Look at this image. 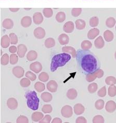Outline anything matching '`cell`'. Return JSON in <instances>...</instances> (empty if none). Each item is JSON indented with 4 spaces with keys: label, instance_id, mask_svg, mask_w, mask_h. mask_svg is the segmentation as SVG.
<instances>
[{
    "label": "cell",
    "instance_id": "obj_13",
    "mask_svg": "<svg viewBox=\"0 0 116 123\" xmlns=\"http://www.w3.org/2000/svg\"><path fill=\"white\" fill-rule=\"evenodd\" d=\"M62 51L64 53L70 54L72 55L73 58H76L77 55V52L76 50L73 47L70 46L63 47L62 48Z\"/></svg>",
    "mask_w": 116,
    "mask_h": 123
},
{
    "label": "cell",
    "instance_id": "obj_27",
    "mask_svg": "<svg viewBox=\"0 0 116 123\" xmlns=\"http://www.w3.org/2000/svg\"><path fill=\"white\" fill-rule=\"evenodd\" d=\"M34 89H35L37 92H42L44 91L45 89V86L44 83H43L41 82H37L34 84Z\"/></svg>",
    "mask_w": 116,
    "mask_h": 123
},
{
    "label": "cell",
    "instance_id": "obj_24",
    "mask_svg": "<svg viewBox=\"0 0 116 123\" xmlns=\"http://www.w3.org/2000/svg\"><path fill=\"white\" fill-rule=\"evenodd\" d=\"M37 57V53L34 50H30L27 55V59L28 61H32L35 60Z\"/></svg>",
    "mask_w": 116,
    "mask_h": 123
},
{
    "label": "cell",
    "instance_id": "obj_21",
    "mask_svg": "<svg viewBox=\"0 0 116 123\" xmlns=\"http://www.w3.org/2000/svg\"><path fill=\"white\" fill-rule=\"evenodd\" d=\"M116 104L114 102L111 101L107 103L106 105V110L107 112L109 113H112L114 112L115 110H116Z\"/></svg>",
    "mask_w": 116,
    "mask_h": 123
},
{
    "label": "cell",
    "instance_id": "obj_52",
    "mask_svg": "<svg viewBox=\"0 0 116 123\" xmlns=\"http://www.w3.org/2000/svg\"><path fill=\"white\" fill-rule=\"evenodd\" d=\"M94 73L95 74H96V77L98 78L102 77L103 74H104V71H103V70H101L100 69L98 70L97 71H95Z\"/></svg>",
    "mask_w": 116,
    "mask_h": 123
},
{
    "label": "cell",
    "instance_id": "obj_8",
    "mask_svg": "<svg viewBox=\"0 0 116 123\" xmlns=\"http://www.w3.org/2000/svg\"><path fill=\"white\" fill-rule=\"evenodd\" d=\"M46 87L49 91L55 93L57 91L58 88V84L54 80H51L48 82L46 85Z\"/></svg>",
    "mask_w": 116,
    "mask_h": 123
},
{
    "label": "cell",
    "instance_id": "obj_35",
    "mask_svg": "<svg viewBox=\"0 0 116 123\" xmlns=\"http://www.w3.org/2000/svg\"><path fill=\"white\" fill-rule=\"evenodd\" d=\"M31 82L28 78H23L20 82V84L22 87H27L30 86Z\"/></svg>",
    "mask_w": 116,
    "mask_h": 123
},
{
    "label": "cell",
    "instance_id": "obj_57",
    "mask_svg": "<svg viewBox=\"0 0 116 123\" xmlns=\"http://www.w3.org/2000/svg\"><path fill=\"white\" fill-rule=\"evenodd\" d=\"M24 9L25 10H30L31 9V8H24Z\"/></svg>",
    "mask_w": 116,
    "mask_h": 123
},
{
    "label": "cell",
    "instance_id": "obj_32",
    "mask_svg": "<svg viewBox=\"0 0 116 123\" xmlns=\"http://www.w3.org/2000/svg\"><path fill=\"white\" fill-rule=\"evenodd\" d=\"M43 14L44 16L46 18H50L53 14V12L52 8H46L43 9Z\"/></svg>",
    "mask_w": 116,
    "mask_h": 123
},
{
    "label": "cell",
    "instance_id": "obj_12",
    "mask_svg": "<svg viewBox=\"0 0 116 123\" xmlns=\"http://www.w3.org/2000/svg\"><path fill=\"white\" fill-rule=\"evenodd\" d=\"M33 22L36 25H40L43 21V17L41 13L36 12L33 15Z\"/></svg>",
    "mask_w": 116,
    "mask_h": 123
},
{
    "label": "cell",
    "instance_id": "obj_37",
    "mask_svg": "<svg viewBox=\"0 0 116 123\" xmlns=\"http://www.w3.org/2000/svg\"><path fill=\"white\" fill-rule=\"evenodd\" d=\"M11 43L12 45H15L18 43V37L15 33H11L9 35Z\"/></svg>",
    "mask_w": 116,
    "mask_h": 123
},
{
    "label": "cell",
    "instance_id": "obj_15",
    "mask_svg": "<svg viewBox=\"0 0 116 123\" xmlns=\"http://www.w3.org/2000/svg\"><path fill=\"white\" fill-rule=\"evenodd\" d=\"M32 18L30 16H26L21 20V25L25 28L29 27L31 25Z\"/></svg>",
    "mask_w": 116,
    "mask_h": 123
},
{
    "label": "cell",
    "instance_id": "obj_33",
    "mask_svg": "<svg viewBox=\"0 0 116 123\" xmlns=\"http://www.w3.org/2000/svg\"><path fill=\"white\" fill-rule=\"evenodd\" d=\"M92 46V43L89 40H84L81 43V48L83 50H89Z\"/></svg>",
    "mask_w": 116,
    "mask_h": 123
},
{
    "label": "cell",
    "instance_id": "obj_53",
    "mask_svg": "<svg viewBox=\"0 0 116 123\" xmlns=\"http://www.w3.org/2000/svg\"><path fill=\"white\" fill-rule=\"evenodd\" d=\"M86 120L84 117H78L76 121V123H86Z\"/></svg>",
    "mask_w": 116,
    "mask_h": 123
},
{
    "label": "cell",
    "instance_id": "obj_20",
    "mask_svg": "<svg viewBox=\"0 0 116 123\" xmlns=\"http://www.w3.org/2000/svg\"><path fill=\"white\" fill-rule=\"evenodd\" d=\"M100 34V31L97 28L92 29L89 31L88 34V37L90 39H93L98 34Z\"/></svg>",
    "mask_w": 116,
    "mask_h": 123
},
{
    "label": "cell",
    "instance_id": "obj_39",
    "mask_svg": "<svg viewBox=\"0 0 116 123\" xmlns=\"http://www.w3.org/2000/svg\"><path fill=\"white\" fill-rule=\"evenodd\" d=\"M115 19L114 18H112V17H109V18L107 19L106 24L107 27H108L109 28H112L115 26Z\"/></svg>",
    "mask_w": 116,
    "mask_h": 123
},
{
    "label": "cell",
    "instance_id": "obj_17",
    "mask_svg": "<svg viewBox=\"0 0 116 123\" xmlns=\"http://www.w3.org/2000/svg\"><path fill=\"white\" fill-rule=\"evenodd\" d=\"M44 117L43 114L40 112H34L31 115V119L34 122H39Z\"/></svg>",
    "mask_w": 116,
    "mask_h": 123
},
{
    "label": "cell",
    "instance_id": "obj_25",
    "mask_svg": "<svg viewBox=\"0 0 116 123\" xmlns=\"http://www.w3.org/2000/svg\"><path fill=\"white\" fill-rule=\"evenodd\" d=\"M44 45L47 48H51L55 45V40L53 38H48L45 40Z\"/></svg>",
    "mask_w": 116,
    "mask_h": 123
},
{
    "label": "cell",
    "instance_id": "obj_45",
    "mask_svg": "<svg viewBox=\"0 0 116 123\" xmlns=\"http://www.w3.org/2000/svg\"><path fill=\"white\" fill-rule=\"evenodd\" d=\"M108 94L111 97H114L116 94V87L114 86H110L108 89Z\"/></svg>",
    "mask_w": 116,
    "mask_h": 123
},
{
    "label": "cell",
    "instance_id": "obj_49",
    "mask_svg": "<svg viewBox=\"0 0 116 123\" xmlns=\"http://www.w3.org/2000/svg\"><path fill=\"white\" fill-rule=\"evenodd\" d=\"M52 117L50 115H46L44 117H43L42 120L39 122L40 123H50L51 121Z\"/></svg>",
    "mask_w": 116,
    "mask_h": 123
},
{
    "label": "cell",
    "instance_id": "obj_30",
    "mask_svg": "<svg viewBox=\"0 0 116 123\" xmlns=\"http://www.w3.org/2000/svg\"><path fill=\"white\" fill-rule=\"evenodd\" d=\"M56 19L58 23H63L66 19V14L63 12H59L56 15Z\"/></svg>",
    "mask_w": 116,
    "mask_h": 123
},
{
    "label": "cell",
    "instance_id": "obj_50",
    "mask_svg": "<svg viewBox=\"0 0 116 123\" xmlns=\"http://www.w3.org/2000/svg\"><path fill=\"white\" fill-rule=\"evenodd\" d=\"M96 75L95 74V73H93V74H87L86 76V80L88 82H91L94 81L95 80V79L96 78Z\"/></svg>",
    "mask_w": 116,
    "mask_h": 123
},
{
    "label": "cell",
    "instance_id": "obj_11",
    "mask_svg": "<svg viewBox=\"0 0 116 123\" xmlns=\"http://www.w3.org/2000/svg\"><path fill=\"white\" fill-rule=\"evenodd\" d=\"M27 51V48L25 45L20 44L17 47V55L20 58L24 57Z\"/></svg>",
    "mask_w": 116,
    "mask_h": 123
},
{
    "label": "cell",
    "instance_id": "obj_59",
    "mask_svg": "<svg viewBox=\"0 0 116 123\" xmlns=\"http://www.w3.org/2000/svg\"></svg>",
    "mask_w": 116,
    "mask_h": 123
},
{
    "label": "cell",
    "instance_id": "obj_7",
    "mask_svg": "<svg viewBox=\"0 0 116 123\" xmlns=\"http://www.w3.org/2000/svg\"><path fill=\"white\" fill-rule=\"evenodd\" d=\"M30 69L31 71L35 72L36 74H38L42 70V66L41 63L38 61H37V62H34L30 64Z\"/></svg>",
    "mask_w": 116,
    "mask_h": 123
},
{
    "label": "cell",
    "instance_id": "obj_41",
    "mask_svg": "<svg viewBox=\"0 0 116 123\" xmlns=\"http://www.w3.org/2000/svg\"><path fill=\"white\" fill-rule=\"evenodd\" d=\"M25 76L32 81H35L37 79V76L36 74L31 71H27L26 73Z\"/></svg>",
    "mask_w": 116,
    "mask_h": 123
},
{
    "label": "cell",
    "instance_id": "obj_18",
    "mask_svg": "<svg viewBox=\"0 0 116 123\" xmlns=\"http://www.w3.org/2000/svg\"><path fill=\"white\" fill-rule=\"evenodd\" d=\"M2 26L6 30H11L14 26L13 21L10 18L5 19L2 23Z\"/></svg>",
    "mask_w": 116,
    "mask_h": 123
},
{
    "label": "cell",
    "instance_id": "obj_58",
    "mask_svg": "<svg viewBox=\"0 0 116 123\" xmlns=\"http://www.w3.org/2000/svg\"><path fill=\"white\" fill-rule=\"evenodd\" d=\"M115 58H116V54H115Z\"/></svg>",
    "mask_w": 116,
    "mask_h": 123
},
{
    "label": "cell",
    "instance_id": "obj_10",
    "mask_svg": "<svg viewBox=\"0 0 116 123\" xmlns=\"http://www.w3.org/2000/svg\"><path fill=\"white\" fill-rule=\"evenodd\" d=\"M74 24L71 21L66 22L63 26V30L66 33H71L74 31Z\"/></svg>",
    "mask_w": 116,
    "mask_h": 123
},
{
    "label": "cell",
    "instance_id": "obj_51",
    "mask_svg": "<svg viewBox=\"0 0 116 123\" xmlns=\"http://www.w3.org/2000/svg\"><path fill=\"white\" fill-rule=\"evenodd\" d=\"M106 87L104 86L102 87L99 91L98 92V95L100 97H104L106 95Z\"/></svg>",
    "mask_w": 116,
    "mask_h": 123
},
{
    "label": "cell",
    "instance_id": "obj_47",
    "mask_svg": "<svg viewBox=\"0 0 116 123\" xmlns=\"http://www.w3.org/2000/svg\"><path fill=\"white\" fill-rule=\"evenodd\" d=\"M106 83L108 85H114L116 83V79L113 77H108L106 79Z\"/></svg>",
    "mask_w": 116,
    "mask_h": 123
},
{
    "label": "cell",
    "instance_id": "obj_42",
    "mask_svg": "<svg viewBox=\"0 0 116 123\" xmlns=\"http://www.w3.org/2000/svg\"><path fill=\"white\" fill-rule=\"evenodd\" d=\"M98 24V19L96 16L93 17L90 20V25L92 27H95Z\"/></svg>",
    "mask_w": 116,
    "mask_h": 123
},
{
    "label": "cell",
    "instance_id": "obj_46",
    "mask_svg": "<svg viewBox=\"0 0 116 123\" xmlns=\"http://www.w3.org/2000/svg\"><path fill=\"white\" fill-rule=\"evenodd\" d=\"M81 12H82V9L81 8H73L71 11V14L74 17H78L80 15Z\"/></svg>",
    "mask_w": 116,
    "mask_h": 123
},
{
    "label": "cell",
    "instance_id": "obj_54",
    "mask_svg": "<svg viewBox=\"0 0 116 123\" xmlns=\"http://www.w3.org/2000/svg\"><path fill=\"white\" fill-rule=\"evenodd\" d=\"M9 51L11 54L15 53L17 51V48L15 46H11L9 48Z\"/></svg>",
    "mask_w": 116,
    "mask_h": 123
},
{
    "label": "cell",
    "instance_id": "obj_43",
    "mask_svg": "<svg viewBox=\"0 0 116 123\" xmlns=\"http://www.w3.org/2000/svg\"><path fill=\"white\" fill-rule=\"evenodd\" d=\"M97 89V85L96 83H92L90 85H89L88 86V90L91 93H93L95 92H96V91Z\"/></svg>",
    "mask_w": 116,
    "mask_h": 123
},
{
    "label": "cell",
    "instance_id": "obj_31",
    "mask_svg": "<svg viewBox=\"0 0 116 123\" xmlns=\"http://www.w3.org/2000/svg\"><path fill=\"white\" fill-rule=\"evenodd\" d=\"M39 79L41 81L43 82H47L49 80V75L46 72H42L39 75Z\"/></svg>",
    "mask_w": 116,
    "mask_h": 123
},
{
    "label": "cell",
    "instance_id": "obj_36",
    "mask_svg": "<svg viewBox=\"0 0 116 123\" xmlns=\"http://www.w3.org/2000/svg\"><path fill=\"white\" fill-rule=\"evenodd\" d=\"M53 111V107L50 104H45L42 108V111L44 113H51Z\"/></svg>",
    "mask_w": 116,
    "mask_h": 123
},
{
    "label": "cell",
    "instance_id": "obj_3",
    "mask_svg": "<svg viewBox=\"0 0 116 123\" xmlns=\"http://www.w3.org/2000/svg\"><path fill=\"white\" fill-rule=\"evenodd\" d=\"M25 97L27 99V104L29 108L33 111L38 109L40 99L34 91L28 92L26 94Z\"/></svg>",
    "mask_w": 116,
    "mask_h": 123
},
{
    "label": "cell",
    "instance_id": "obj_2",
    "mask_svg": "<svg viewBox=\"0 0 116 123\" xmlns=\"http://www.w3.org/2000/svg\"><path fill=\"white\" fill-rule=\"evenodd\" d=\"M70 59L71 55L64 52L55 55L52 59L51 71L52 72L55 71L58 67L65 66Z\"/></svg>",
    "mask_w": 116,
    "mask_h": 123
},
{
    "label": "cell",
    "instance_id": "obj_23",
    "mask_svg": "<svg viewBox=\"0 0 116 123\" xmlns=\"http://www.w3.org/2000/svg\"><path fill=\"white\" fill-rule=\"evenodd\" d=\"M77 92L74 89H69L67 92V96L69 99H74L77 96Z\"/></svg>",
    "mask_w": 116,
    "mask_h": 123
},
{
    "label": "cell",
    "instance_id": "obj_56",
    "mask_svg": "<svg viewBox=\"0 0 116 123\" xmlns=\"http://www.w3.org/2000/svg\"><path fill=\"white\" fill-rule=\"evenodd\" d=\"M10 10L12 12H16L18 11L19 10V8H10Z\"/></svg>",
    "mask_w": 116,
    "mask_h": 123
},
{
    "label": "cell",
    "instance_id": "obj_14",
    "mask_svg": "<svg viewBox=\"0 0 116 123\" xmlns=\"http://www.w3.org/2000/svg\"><path fill=\"white\" fill-rule=\"evenodd\" d=\"M58 40L60 45H66L68 44L69 42V38L68 35L66 34H62L58 38Z\"/></svg>",
    "mask_w": 116,
    "mask_h": 123
},
{
    "label": "cell",
    "instance_id": "obj_34",
    "mask_svg": "<svg viewBox=\"0 0 116 123\" xmlns=\"http://www.w3.org/2000/svg\"><path fill=\"white\" fill-rule=\"evenodd\" d=\"M10 58L7 54H5L2 55L1 58V64L3 66H6L9 62Z\"/></svg>",
    "mask_w": 116,
    "mask_h": 123
},
{
    "label": "cell",
    "instance_id": "obj_4",
    "mask_svg": "<svg viewBox=\"0 0 116 123\" xmlns=\"http://www.w3.org/2000/svg\"><path fill=\"white\" fill-rule=\"evenodd\" d=\"M61 114L63 117L67 118H70L73 114V110L71 106L69 105H65L61 110Z\"/></svg>",
    "mask_w": 116,
    "mask_h": 123
},
{
    "label": "cell",
    "instance_id": "obj_28",
    "mask_svg": "<svg viewBox=\"0 0 116 123\" xmlns=\"http://www.w3.org/2000/svg\"><path fill=\"white\" fill-rule=\"evenodd\" d=\"M104 36L105 38V39L107 42H110L114 38V34L112 32L110 31H106L104 33Z\"/></svg>",
    "mask_w": 116,
    "mask_h": 123
},
{
    "label": "cell",
    "instance_id": "obj_26",
    "mask_svg": "<svg viewBox=\"0 0 116 123\" xmlns=\"http://www.w3.org/2000/svg\"><path fill=\"white\" fill-rule=\"evenodd\" d=\"M94 44L96 47L98 49H100L102 48L104 46V44H105V43H104V41L103 39V38L101 36H100L98 37L95 40L94 42Z\"/></svg>",
    "mask_w": 116,
    "mask_h": 123
},
{
    "label": "cell",
    "instance_id": "obj_19",
    "mask_svg": "<svg viewBox=\"0 0 116 123\" xmlns=\"http://www.w3.org/2000/svg\"><path fill=\"white\" fill-rule=\"evenodd\" d=\"M84 111V107L83 105L80 104H76L74 106V112L76 115H80Z\"/></svg>",
    "mask_w": 116,
    "mask_h": 123
},
{
    "label": "cell",
    "instance_id": "obj_40",
    "mask_svg": "<svg viewBox=\"0 0 116 123\" xmlns=\"http://www.w3.org/2000/svg\"><path fill=\"white\" fill-rule=\"evenodd\" d=\"M17 123H29V119L26 117L24 115H20L16 120Z\"/></svg>",
    "mask_w": 116,
    "mask_h": 123
},
{
    "label": "cell",
    "instance_id": "obj_1",
    "mask_svg": "<svg viewBox=\"0 0 116 123\" xmlns=\"http://www.w3.org/2000/svg\"><path fill=\"white\" fill-rule=\"evenodd\" d=\"M76 58L78 64L84 74H93L100 69V63L98 58L89 50H78Z\"/></svg>",
    "mask_w": 116,
    "mask_h": 123
},
{
    "label": "cell",
    "instance_id": "obj_38",
    "mask_svg": "<svg viewBox=\"0 0 116 123\" xmlns=\"http://www.w3.org/2000/svg\"><path fill=\"white\" fill-rule=\"evenodd\" d=\"M18 61V55L15 54H13L11 55L10 57V62L11 65H14L17 63Z\"/></svg>",
    "mask_w": 116,
    "mask_h": 123
},
{
    "label": "cell",
    "instance_id": "obj_16",
    "mask_svg": "<svg viewBox=\"0 0 116 123\" xmlns=\"http://www.w3.org/2000/svg\"><path fill=\"white\" fill-rule=\"evenodd\" d=\"M10 37H8V35H4V36L1 38V46H2V47L4 48H6L10 46Z\"/></svg>",
    "mask_w": 116,
    "mask_h": 123
},
{
    "label": "cell",
    "instance_id": "obj_44",
    "mask_svg": "<svg viewBox=\"0 0 116 123\" xmlns=\"http://www.w3.org/2000/svg\"><path fill=\"white\" fill-rule=\"evenodd\" d=\"M104 106V101L102 99H98L95 103V107L98 110L102 109Z\"/></svg>",
    "mask_w": 116,
    "mask_h": 123
},
{
    "label": "cell",
    "instance_id": "obj_55",
    "mask_svg": "<svg viewBox=\"0 0 116 123\" xmlns=\"http://www.w3.org/2000/svg\"><path fill=\"white\" fill-rule=\"evenodd\" d=\"M52 123H62V120L59 118H55L52 122Z\"/></svg>",
    "mask_w": 116,
    "mask_h": 123
},
{
    "label": "cell",
    "instance_id": "obj_48",
    "mask_svg": "<svg viewBox=\"0 0 116 123\" xmlns=\"http://www.w3.org/2000/svg\"><path fill=\"white\" fill-rule=\"evenodd\" d=\"M93 122L94 123H104V119L103 116L100 115H97L95 116L93 119Z\"/></svg>",
    "mask_w": 116,
    "mask_h": 123
},
{
    "label": "cell",
    "instance_id": "obj_5",
    "mask_svg": "<svg viewBox=\"0 0 116 123\" xmlns=\"http://www.w3.org/2000/svg\"><path fill=\"white\" fill-rule=\"evenodd\" d=\"M12 72L14 76H15L16 78H21L24 75L25 70L21 67L16 66L13 68Z\"/></svg>",
    "mask_w": 116,
    "mask_h": 123
},
{
    "label": "cell",
    "instance_id": "obj_9",
    "mask_svg": "<svg viewBox=\"0 0 116 123\" xmlns=\"http://www.w3.org/2000/svg\"><path fill=\"white\" fill-rule=\"evenodd\" d=\"M18 102L15 98H11L8 99L7 101V107L11 110H15L18 107Z\"/></svg>",
    "mask_w": 116,
    "mask_h": 123
},
{
    "label": "cell",
    "instance_id": "obj_29",
    "mask_svg": "<svg viewBox=\"0 0 116 123\" xmlns=\"http://www.w3.org/2000/svg\"><path fill=\"white\" fill-rule=\"evenodd\" d=\"M75 24H76V28L79 30H83L85 27V22L81 19H77L75 22Z\"/></svg>",
    "mask_w": 116,
    "mask_h": 123
},
{
    "label": "cell",
    "instance_id": "obj_22",
    "mask_svg": "<svg viewBox=\"0 0 116 123\" xmlns=\"http://www.w3.org/2000/svg\"><path fill=\"white\" fill-rule=\"evenodd\" d=\"M41 98L44 102H50L53 99V96L51 93L45 92L42 93L41 95Z\"/></svg>",
    "mask_w": 116,
    "mask_h": 123
},
{
    "label": "cell",
    "instance_id": "obj_6",
    "mask_svg": "<svg viewBox=\"0 0 116 123\" xmlns=\"http://www.w3.org/2000/svg\"><path fill=\"white\" fill-rule=\"evenodd\" d=\"M34 36L36 38L39 39H43L45 36V31L42 27H37L33 31Z\"/></svg>",
    "mask_w": 116,
    "mask_h": 123
}]
</instances>
